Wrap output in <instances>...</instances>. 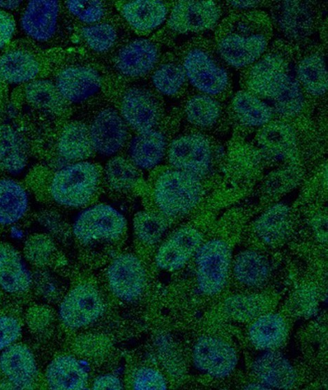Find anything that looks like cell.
I'll return each mask as SVG.
<instances>
[{"instance_id":"cell-1","label":"cell","mask_w":328,"mask_h":390,"mask_svg":"<svg viewBox=\"0 0 328 390\" xmlns=\"http://www.w3.org/2000/svg\"><path fill=\"white\" fill-rule=\"evenodd\" d=\"M295 50V43L273 40L256 62L239 70L241 89L267 102L276 118L290 124L308 117L316 108L296 77Z\"/></svg>"},{"instance_id":"cell-2","label":"cell","mask_w":328,"mask_h":390,"mask_svg":"<svg viewBox=\"0 0 328 390\" xmlns=\"http://www.w3.org/2000/svg\"><path fill=\"white\" fill-rule=\"evenodd\" d=\"M212 40L221 59L238 70L256 62L273 41L274 29L267 11L232 10L213 30Z\"/></svg>"},{"instance_id":"cell-3","label":"cell","mask_w":328,"mask_h":390,"mask_svg":"<svg viewBox=\"0 0 328 390\" xmlns=\"http://www.w3.org/2000/svg\"><path fill=\"white\" fill-rule=\"evenodd\" d=\"M187 80L196 91L225 103L233 94L230 67L218 55L212 38L199 36L183 50Z\"/></svg>"},{"instance_id":"cell-4","label":"cell","mask_w":328,"mask_h":390,"mask_svg":"<svg viewBox=\"0 0 328 390\" xmlns=\"http://www.w3.org/2000/svg\"><path fill=\"white\" fill-rule=\"evenodd\" d=\"M64 57L21 38L0 51V82L20 85L54 75Z\"/></svg>"},{"instance_id":"cell-5","label":"cell","mask_w":328,"mask_h":390,"mask_svg":"<svg viewBox=\"0 0 328 390\" xmlns=\"http://www.w3.org/2000/svg\"><path fill=\"white\" fill-rule=\"evenodd\" d=\"M12 117L31 129L49 117H59L69 110L53 80L47 78L17 85L10 94Z\"/></svg>"},{"instance_id":"cell-6","label":"cell","mask_w":328,"mask_h":390,"mask_svg":"<svg viewBox=\"0 0 328 390\" xmlns=\"http://www.w3.org/2000/svg\"><path fill=\"white\" fill-rule=\"evenodd\" d=\"M267 6L274 29L282 35L281 38L292 43L311 41L312 35L327 20L322 10L325 6L318 1H268Z\"/></svg>"},{"instance_id":"cell-7","label":"cell","mask_w":328,"mask_h":390,"mask_svg":"<svg viewBox=\"0 0 328 390\" xmlns=\"http://www.w3.org/2000/svg\"><path fill=\"white\" fill-rule=\"evenodd\" d=\"M202 192L200 178L173 168L158 178L154 196L161 214L167 218H175L192 210L200 201Z\"/></svg>"},{"instance_id":"cell-8","label":"cell","mask_w":328,"mask_h":390,"mask_svg":"<svg viewBox=\"0 0 328 390\" xmlns=\"http://www.w3.org/2000/svg\"><path fill=\"white\" fill-rule=\"evenodd\" d=\"M97 167L88 161L70 163L57 170L50 184V194L57 204L80 208L87 204L98 185Z\"/></svg>"},{"instance_id":"cell-9","label":"cell","mask_w":328,"mask_h":390,"mask_svg":"<svg viewBox=\"0 0 328 390\" xmlns=\"http://www.w3.org/2000/svg\"><path fill=\"white\" fill-rule=\"evenodd\" d=\"M295 44L294 67L296 77L316 108L327 104L328 88L326 48L311 41Z\"/></svg>"},{"instance_id":"cell-10","label":"cell","mask_w":328,"mask_h":390,"mask_svg":"<svg viewBox=\"0 0 328 390\" xmlns=\"http://www.w3.org/2000/svg\"><path fill=\"white\" fill-rule=\"evenodd\" d=\"M20 10V26L24 38L43 48L57 40L64 4L58 1H29L23 3Z\"/></svg>"},{"instance_id":"cell-11","label":"cell","mask_w":328,"mask_h":390,"mask_svg":"<svg viewBox=\"0 0 328 390\" xmlns=\"http://www.w3.org/2000/svg\"><path fill=\"white\" fill-rule=\"evenodd\" d=\"M126 221L114 207L98 204L82 212L75 220L73 232L83 244L118 239L124 233Z\"/></svg>"},{"instance_id":"cell-12","label":"cell","mask_w":328,"mask_h":390,"mask_svg":"<svg viewBox=\"0 0 328 390\" xmlns=\"http://www.w3.org/2000/svg\"><path fill=\"white\" fill-rule=\"evenodd\" d=\"M195 255L199 290L207 296L218 294L227 282L230 268L228 245L221 240H210L202 244Z\"/></svg>"},{"instance_id":"cell-13","label":"cell","mask_w":328,"mask_h":390,"mask_svg":"<svg viewBox=\"0 0 328 390\" xmlns=\"http://www.w3.org/2000/svg\"><path fill=\"white\" fill-rule=\"evenodd\" d=\"M225 8L216 1H179L169 14L167 24L176 33L214 30L223 18Z\"/></svg>"},{"instance_id":"cell-14","label":"cell","mask_w":328,"mask_h":390,"mask_svg":"<svg viewBox=\"0 0 328 390\" xmlns=\"http://www.w3.org/2000/svg\"><path fill=\"white\" fill-rule=\"evenodd\" d=\"M167 156L173 168L200 179L207 175L211 168L212 145L209 138L202 133H187L172 141Z\"/></svg>"},{"instance_id":"cell-15","label":"cell","mask_w":328,"mask_h":390,"mask_svg":"<svg viewBox=\"0 0 328 390\" xmlns=\"http://www.w3.org/2000/svg\"><path fill=\"white\" fill-rule=\"evenodd\" d=\"M53 75L58 91L69 106L88 100L102 85L100 75L94 68L65 62L64 57Z\"/></svg>"},{"instance_id":"cell-16","label":"cell","mask_w":328,"mask_h":390,"mask_svg":"<svg viewBox=\"0 0 328 390\" xmlns=\"http://www.w3.org/2000/svg\"><path fill=\"white\" fill-rule=\"evenodd\" d=\"M104 312V303L98 291L91 284L74 287L62 299L59 308L61 322L72 329L89 325Z\"/></svg>"},{"instance_id":"cell-17","label":"cell","mask_w":328,"mask_h":390,"mask_svg":"<svg viewBox=\"0 0 328 390\" xmlns=\"http://www.w3.org/2000/svg\"><path fill=\"white\" fill-rule=\"evenodd\" d=\"M110 290L124 301H133L143 293L147 276L140 259L130 253L121 254L110 264L107 273Z\"/></svg>"},{"instance_id":"cell-18","label":"cell","mask_w":328,"mask_h":390,"mask_svg":"<svg viewBox=\"0 0 328 390\" xmlns=\"http://www.w3.org/2000/svg\"><path fill=\"white\" fill-rule=\"evenodd\" d=\"M33 152L28 135L18 122L0 124L1 175L11 178L22 173Z\"/></svg>"},{"instance_id":"cell-19","label":"cell","mask_w":328,"mask_h":390,"mask_svg":"<svg viewBox=\"0 0 328 390\" xmlns=\"http://www.w3.org/2000/svg\"><path fill=\"white\" fill-rule=\"evenodd\" d=\"M193 360L200 370L215 378H223L234 370L237 356L234 348L225 340L204 336L193 347Z\"/></svg>"},{"instance_id":"cell-20","label":"cell","mask_w":328,"mask_h":390,"mask_svg":"<svg viewBox=\"0 0 328 390\" xmlns=\"http://www.w3.org/2000/svg\"><path fill=\"white\" fill-rule=\"evenodd\" d=\"M93 150L103 156L116 154L128 138V125L112 108L100 110L89 127Z\"/></svg>"},{"instance_id":"cell-21","label":"cell","mask_w":328,"mask_h":390,"mask_svg":"<svg viewBox=\"0 0 328 390\" xmlns=\"http://www.w3.org/2000/svg\"><path fill=\"white\" fill-rule=\"evenodd\" d=\"M256 142L262 156L271 161L292 159L298 150L295 127L290 123L276 117L259 129Z\"/></svg>"},{"instance_id":"cell-22","label":"cell","mask_w":328,"mask_h":390,"mask_svg":"<svg viewBox=\"0 0 328 390\" xmlns=\"http://www.w3.org/2000/svg\"><path fill=\"white\" fill-rule=\"evenodd\" d=\"M202 240L197 229L191 226L180 228L158 248L155 256L157 266L167 271L181 268L196 254Z\"/></svg>"},{"instance_id":"cell-23","label":"cell","mask_w":328,"mask_h":390,"mask_svg":"<svg viewBox=\"0 0 328 390\" xmlns=\"http://www.w3.org/2000/svg\"><path fill=\"white\" fill-rule=\"evenodd\" d=\"M120 114L137 133L154 129L160 118L158 103L153 94L140 87L128 89L122 96Z\"/></svg>"},{"instance_id":"cell-24","label":"cell","mask_w":328,"mask_h":390,"mask_svg":"<svg viewBox=\"0 0 328 390\" xmlns=\"http://www.w3.org/2000/svg\"><path fill=\"white\" fill-rule=\"evenodd\" d=\"M0 370L14 389H32L37 378L36 362L31 349L13 343L0 354Z\"/></svg>"},{"instance_id":"cell-25","label":"cell","mask_w":328,"mask_h":390,"mask_svg":"<svg viewBox=\"0 0 328 390\" xmlns=\"http://www.w3.org/2000/svg\"><path fill=\"white\" fill-rule=\"evenodd\" d=\"M158 57V50L154 43L147 39H135L119 50L114 66L124 76L141 77L153 69Z\"/></svg>"},{"instance_id":"cell-26","label":"cell","mask_w":328,"mask_h":390,"mask_svg":"<svg viewBox=\"0 0 328 390\" xmlns=\"http://www.w3.org/2000/svg\"><path fill=\"white\" fill-rule=\"evenodd\" d=\"M229 100L227 113L244 127L260 129L275 118L271 106L248 91L241 89Z\"/></svg>"},{"instance_id":"cell-27","label":"cell","mask_w":328,"mask_h":390,"mask_svg":"<svg viewBox=\"0 0 328 390\" xmlns=\"http://www.w3.org/2000/svg\"><path fill=\"white\" fill-rule=\"evenodd\" d=\"M24 257L10 244L0 243V288L10 294H22L33 284V275Z\"/></svg>"},{"instance_id":"cell-28","label":"cell","mask_w":328,"mask_h":390,"mask_svg":"<svg viewBox=\"0 0 328 390\" xmlns=\"http://www.w3.org/2000/svg\"><path fill=\"white\" fill-rule=\"evenodd\" d=\"M257 378L268 389H287L296 381V372L290 361L276 350L264 351L253 364Z\"/></svg>"},{"instance_id":"cell-29","label":"cell","mask_w":328,"mask_h":390,"mask_svg":"<svg viewBox=\"0 0 328 390\" xmlns=\"http://www.w3.org/2000/svg\"><path fill=\"white\" fill-rule=\"evenodd\" d=\"M55 148L58 157L69 164L84 161L94 151L89 127L78 120L67 122L59 132Z\"/></svg>"},{"instance_id":"cell-30","label":"cell","mask_w":328,"mask_h":390,"mask_svg":"<svg viewBox=\"0 0 328 390\" xmlns=\"http://www.w3.org/2000/svg\"><path fill=\"white\" fill-rule=\"evenodd\" d=\"M45 380L51 389L80 390L87 387L88 374L75 357L60 355L47 366Z\"/></svg>"},{"instance_id":"cell-31","label":"cell","mask_w":328,"mask_h":390,"mask_svg":"<svg viewBox=\"0 0 328 390\" xmlns=\"http://www.w3.org/2000/svg\"><path fill=\"white\" fill-rule=\"evenodd\" d=\"M26 187L10 177L0 178V229L22 220L29 208Z\"/></svg>"},{"instance_id":"cell-32","label":"cell","mask_w":328,"mask_h":390,"mask_svg":"<svg viewBox=\"0 0 328 390\" xmlns=\"http://www.w3.org/2000/svg\"><path fill=\"white\" fill-rule=\"evenodd\" d=\"M166 148V138L161 131L154 129L137 133L129 145L130 161L137 168H152L162 161Z\"/></svg>"},{"instance_id":"cell-33","label":"cell","mask_w":328,"mask_h":390,"mask_svg":"<svg viewBox=\"0 0 328 390\" xmlns=\"http://www.w3.org/2000/svg\"><path fill=\"white\" fill-rule=\"evenodd\" d=\"M288 334L284 318L275 313H264L253 321L248 329V337L257 349L276 350L283 345Z\"/></svg>"},{"instance_id":"cell-34","label":"cell","mask_w":328,"mask_h":390,"mask_svg":"<svg viewBox=\"0 0 328 390\" xmlns=\"http://www.w3.org/2000/svg\"><path fill=\"white\" fill-rule=\"evenodd\" d=\"M121 13L136 30L148 31L159 27L167 18L168 8L162 1H129L123 3Z\"/></svg>"},{"instance_id":"cell-35","label":"cell","mask_w":328,"mask_h":390,"mask_svg":"<svg viewBox=\"0 0 328 390\" xmlns=\"http://www.w3.org/2000/svg\"><path fill=\"white\" fill-rule=\"evenodd\" d=\"M258 237L265 244L274 246L282 243L290 229V212L283 203L275 204L265 210L254 226Z\"/></svg>"},{"instance_id":"cell-36","label":"cell","mask_w":328,"mask_h":390,"mask_svg":"<svg viewBox=\"0 0 328 390\" xmlns=\"http://www.w3.org/2000/svg\"><path fill=\"white\" fill-rule=\"evenodd\" d=\"M224 106V103L197 91L188 97L184 110L190 124L207 129L214 127L227 113Z\"/></svg>"},{"instance_id":"cell-37","label":"cell","mask_w":328,"mask_h":390,"mask_svg":"<svg viewBox=\"0 0 328 390\" xmlns=\"http://www.w3.org/2000/svg\"><path fill=\"white\" fill-rule=\"evenodd\" d=\"M232 270L236 280L250 287L262 286L268 280L270 268L267 260L261 254L246 250L235 258Z\"/></svg>"},{"instance_id":"cell-38","label":"cell","mask_w":328,"mask_h":390,"mask_svg":"<svg viewBox=\"0 0 328 390\" xmlns=\"http://www.w3.org/2000/svg\"><path fill=\"white\" fill-rule=\"evenodd\" d=\"M269 302L262 294H239L228 298L224 303L225 313L239 322L253 321L267 313Z\"/></svg>"},{"instance_id":"cell-39","label":"cell","mask_w":328,"mask_h":390,"mask_svg":"<svg viewBox=\"0 0 328 390\" xmlns=\"http://www.w3.org/2000/svg\"><path fill=\"white\" fill-rule=\"evenodd\" d=\"M156 89L165 96H176L185 89L188 83L180 60L169 61L161 64L151 77Z\"/></svg>"},{"instance_id":"cell-40","label":"cell","mask_w":328,"mask_h":390,"mask_svg":"<svg viewBox=\"0 0 328 390\" xmlns=\"http://www.w3.org/2000/svg\"><path fill=\"white\" fill-rule=\"evenodd\" d=\"M104 175L112 189L121 192L131 189L139 179L137 168L121 157H113L107 163Z\"/></svg>"},{"instance_id":"cell-41","label":"cell","mask_w":328,"mask_h":390,"mask_svg":"<svg viewBox=\"0 0 328 390\" xmlns=\"http://www.w3.org/2000/svg\"><path fill=\"white\" fill-rule=\"evenodd\" d=\"M162 214L141 211L133 219V230L137 238L146 245L159 242L165 233L168 224Z\"/></svg>"},{"instance_id":"cell-42","label":"cell","mask_w":328,"mask_h":390,"mask_svg":"<svg viewBox=\"0 0 328 390\" xmlns=\"http://www.w3.org/2000/svg\"><path fill=\"white\" fill-rule=\"evenodd\" d=\"M56 247L52 239L45 233H33L26 239L23 257L27 263L43 268L52 260Z\"/></svg>"},{"instance_id":"cell-43","label":"cell","mask_w":328,"mask_h":390,"mask_svg":"<svg viewBox=\"0 0 328 390\" xmlns=\"http://www.w3.org/2000/svg\"><path fill=\"white\" fill-rule=\"evenodd\" d=\"M80 35L89 48L100 53L110 50L114 45L117 36L114 27L105 22L83 27L80 29Z\"/></svg>"},{"instance_id":"cell-44","label":"cell","mask_w":328,"mask_h":390,"mask_svg":"<svg viewBox=\"0 0 328 390\" xmlns=\"http://www.w3.org/2000/svg\"><path fill=\"white\" fill-rule=\"evenodd\" d=\"M66 12L87 25L98 23L105 15V6L100 1H66Z\"/></svg>"},{"instance_id":"cell-45","label":"cell","mask_w":328,"mask_h":390,"mask_svg":"<svg viewBox=\"0 0 328 390\" xmlns=\"http://www.w3.org/2000/svg\"><path fill=\"white\" fill-rule=\"evenodd\" d=\"M133 388L137 390L166 389L167 382L157 370L149 367L137 369L133 377Z\"/></svg>"},{"instance_id":"cell-46","label":"cell","mask_w":328,"mask_h":390,"mask_svg":"<svg viewBox=\"0 0 328 390\" xmlns=\"http://www.w3.org/2000/svg\"><path fill=\"white\" fill-rule=\"evenodd\" d=\"M18 319L11 315H0V351L15 343L21 334Z\"/></svg>"},{"instance_id":"cell-47","label":"cell","mask_w":328,"mask_h":390,"mask_svg":"<svg viewBox=\"0 0 328 390\" xmlns=\"http://www.w3.org/2000/svg\"><path fill=\"white\" fill-rule=\"evenodd\" d=\"M51 314L44 306L33 305L27 312L26 323L33 333L39 334L51 323Z\"/></svg>"},{"instance_id":"cell-48","label":"cell","mask_w":328,"mask_h":390,"mask_svg":"<svg viewBox=\"0 0 328 390\" xmlns=\"http://www.w3.org/2000/svg\"><path fill=\"white\" fill-rule=\"evenodd\" d=\"M15 31L14 17L8 11L0 9V51L12 41Z\"/></svg>"},{"instance_id":"cell-49","label":"cell","mask_w":328,"mask_h":390,"mask_svg":"<svg viewBox=\"0 0 328 390\" xmlns=\"http://www.w3.org/2000/svg\"><path fill=\"white\" fill-rule=\"evenodd\" d=\"M93 389L100 390H119L122 389V384L120 380L113 375H103L97 377L92 384Z\"/></svg>"},{"instance_id":"cell-50","label":"cell","mask_w":328,"mask_h":390,"mask_svg":"<svg viewBox=\"0 0 328 390\" xmlns=\"http://www.w3.org/2000/svg\"><path fill=\"white\" fill-rule=\"evenodd\" d=\"M225 10H247L258 9L262 6H267L268 1H227L222 2Z\"/></svg>"},{"instance_id":"cell-51","label":"cell","mask_w":328,"mask_h":390,"mask_svg":"<svg viewBox=\"0 0 328 390\" xmlns=\"http://www.w3.org/2000/svg\"><path fill=\"white\" fill-rule=\"evenodd\" d=\"M9 97L8 85L0 82V124L9 112Z\"/></svg>"},{"instance_id":"cell-52","label":"cell","mask_w":328,"mask_h":390,"mask_svg":"<svg viewBox=\"0 0 328 390\" xmlns=\"http://www.w3.org/2000/svg\"><path fill=\"white\" fill-rule=\"evenodd\" d=\"M22 1H0V9L3 10H20L23 4Z\"/></svg>"}]
</instances>
